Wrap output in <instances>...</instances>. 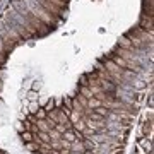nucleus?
Returning <instances> with one entry per match:
<instances>
[{"label": "nucleus", "instance_id": "nucleus-1", "mask_svg": "<svg viewBox=\"0 0 154 154\" xmlns=\"http://www.w3.org/2000/svg\"><path fill=\"white\" fill-rule=\"evenodd\" d=\"M139 146H140L146 152H152V139L140 137V139H139Z\"/></svg>", "mask_w": 154, "mask_h": 154}, {"label": "nucleus", "instance_id": "nucleus-2", "mask_svg": "<svg viewBox=\"0 0 154 154\" xmlns=\"http://www.w3.org/2000/svg\"><path fill=\"white\" fill-rule=\"evenodd\" d=\"M70 151H74V152H79L82 154L86 149H84V144H82V139H77V140H74V142H70Z\"/></svg>", "mask_w": 154, "mask_h": 154}, {"label": "nucleus", "instance_id": "nucleus-3", "mask_svg": "<svg viewBox=\"0 0 154 154\" xmlns=\"http://www.w3.org/2000/svg\"><path fill=\"white\" fill-rule=\"evenodd\" d=\"M142 134H144V137L152 139V122L151 120L146 122V123H142Z\"/></svg>", "mask_w": 154, "mask_h": 154}, {"label": "nucleus", "instance_id": "nucleus-4", "mask_svg": "<svg viewBox=\"0 0 154 154\" xmlns=\"http://www.w3.org/2000/svg\"><path fill=\"white\" fill-rule=\"evenodd\" d=\"M94 113H98L101 118H108V115H110V110L108 108H105V106H98V108H94Z\"/></svg>", "mask_w": 154, "mask_h": 154}, {"label": "nucleus", "instance_id": "nucleus-5", "mask_svg": "<svg viewBox=\"0 0 154 154\" xmlns=\"http://www.w3.org/2000/svg\"><path fill=\"white\" fill-rule=\"evenodd\" d=\"M21 139L24 140V144L31 142V140H33V134L29 132V130H24V132H21Z\"/></svg>", "mask_w": 154, "mask_h": 154}, {"label": "nucleus", "instance_id": "nucleus-6", "mask_svg": "<svg viewBox=\"0 0 154 154\" xmlns=\"http://www.w3.org/2000/svg\"><path fill=\"white\" fill-rule=\"evenodd\" d=\"M26 147L31 151V152H38V142H34V140H31V142H26Z\"/></svg>", "mask_w": 154, "mask_h": 154}, {"label": "nucleus", "instance_id": "nucleus-7", "mask_svg": "<svg viewBox=\"0 0 154 154\" xmlns=\"http://www.w3.org/2000/svg\"><path fill=\"white\" fill-rule=\"evenodd\" d=\"M53 128H55V130H57L58 134H60V135H62L63 132H65V130H69V127L62 125V123H55V127H53Z\"/></svg>", "mask_w": 154, "mask_h": 154}]
</instances>
